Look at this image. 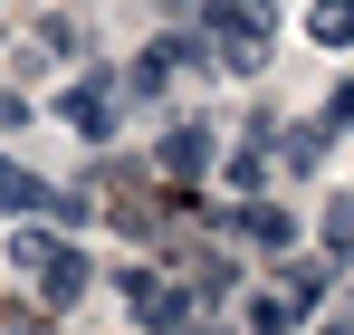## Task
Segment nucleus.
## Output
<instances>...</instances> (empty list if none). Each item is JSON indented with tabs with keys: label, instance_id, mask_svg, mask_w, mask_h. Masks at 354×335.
<instances>
[{
	"label": "nucleus",
	"instance_id": "nucleus-1",
	"mask_svg": "<svg viewBox=\"0 0 354 335\" xmlns=\"http://www.w3.org/2000/svg\"><path fill=\"white\" fill-rule=\"evenodd\" d=\"M268 39H278V0H211V48H221V67L259 77V67H268Z\"/></svg>",
	"mask_w": 354,
	"mask_h": 335
},
{
	"label": "nucleus",
	"instance_id": "nucleus-2",
	"mask_svg": "<svg viewBox=\"0 0 354 335\" xmlns=\"http://www.w3.org/2000/svg\"><path fill=\"white\" fill-rule=\"evenodd\" d=\"M10 259H19V269H39V297H48V307H77L86 278H96V269H86V249H58L48 230H19V239H10Z\"/></svg>",
	"mask_w": 354,
	"mask_h": 335
},
{
	"label": "nucleus",
	"instance_id": "nucleus-3",
	"mask_svg": "<svg viewBox=\"0 0 354 335\" xmlns=\"http://www.w3.org/2000/svg\"><path fill=\"white\" fill-rule=\"evenodd\" d=\"M58 115L77 125V134H86V144H106V134H115V87H106V77H77Z\"/></svg>",
	"mask_w": 354,
	"mask_h": 335
},
{
	"label": "nucleus",
	"instance_id": "nucleus-4",
	"mask_svg": "<svg viewBox=\"0 0 354 335\" xmlns=\"http://www.w3.org/2000/svg\"><path fill=\"white\" fill-rule=\"evenodd\" d=\"M124 307H134V326H182V316H192V297H182L173 278H144V269L124 278Z\"/></svg>",
	"mask_w": 354,
	"mask_h": 335
},
{
	"label": "nucleus",
	"instance_id": "nucleus-5",
	"mask_svg": "<svg viewBox=\"0 0 354 335\" xmlns=\"http://www.w3.org/2000/svg\"><path fill=\"white\" fill-rule=\"evenodd\" d=\"M153 163H163V172H182V182H192V172L211 163V125H173V134L153 144Z\"/></svg>",
	"mask_w": 354,
	"mask_h": 335
},
{
	"label": "nucleus",
	"instance_id": "nucleus-6",
	"mask_svg": "<svg viewBox=\"0 0 354 335\" xmlns=\"http://www.w3.org/2000/svg\"><path fill=\"white\" fill-rule=\"evenodd\" d=\"M326 278H335L326 259H297V269H288V297H278V307H288V316H316V307H326Z\"/></svg>",
	"mask_w": 354,
	"mask_h": 335
},
{
	"label": "nucleus",
	"instance_id": "nucleus-7",
	"mask_svg": "<svg viewBox=\"0 0 354 335\" xmlns=\"http://www.w3.org/2000/svg\"><path fill=\"white\" fill-rule=\"evenodd\" d=\"M306 39L316 48H354V0H316L306 10Z\"/></svg>",
	"mask_w": 354,
	"mask_h": 335
},
{
	"label": "nucleus",
	"instance_id": "nucleus-8",
	"mask_svg": "<svg viewBox=\"0 0 354 335\" xmlns=\"http://www.w3.org/2000/svg\"><path fill=\"white\" fill-rule=\"evenodd\" d=\"M0 211H48V221H58V192H48V182H29V172H10V163H0Z\"/></svg>",
	"mask_w": 354,
	"mask_h": 335
},
{
	"label": "nucleus",
	"instance_id": "nucleus-9",
	"mask_svg": "<svg viewBox=\"0 0 354 335\" xmlns=\"http://www.w3.org/2000/svg\"><path fill=\"white\" fill-rule=\"evenodd\" d=\"M278 154H288L297 172H316V163H326V125H288V134H278Z\"/></svg>",
	"mask_w": 354,
	"mask_h": 335
},
{
	"label": "nucleus",
	"instance_id": "nucleus-10",
	"mask_svg": "<svg viewBox=\"0 0 354 335\" xmlns=\"http://www.w3.org/2000/svg\"><path fill=\"white\" fill-rule=\"evenodd\" d=\"M354 249V201H326V259H345Z\"/></svg>",
	"mask_w": 354,
	"mask_h": 335
},
{
	"label": "nucleus",
	"instance_id": "nucleus-11",
	"mask_svg": "<svg viewBox=\"0 0 354 335\" xmlns=\"http://www.w3.org/2000/svg\"><path fill=\"white\" fill-rule=\"evenodd\" d=\"M239 230H249V239H288V211H268V201H249V211H239Z\"/></svg>",
	"mask_w": 354,
	"mask_h": 335
},
{
	"label": "nucleus",
	"instance_id": "nucleus-12",
	"mask_svg": "<svg viewBox=\"0 0 354 335\" xmlns=\"http://www.w3.org/2000/svg\"><path fill=\"white\" fill-rule=\"evenodd\" d=\"M316 125H326V134H354V77L335 87V96H326V115H316Z\"/></svg>",
	"mask_w": 354,
	"mask_h": 335
}]
</instances>
